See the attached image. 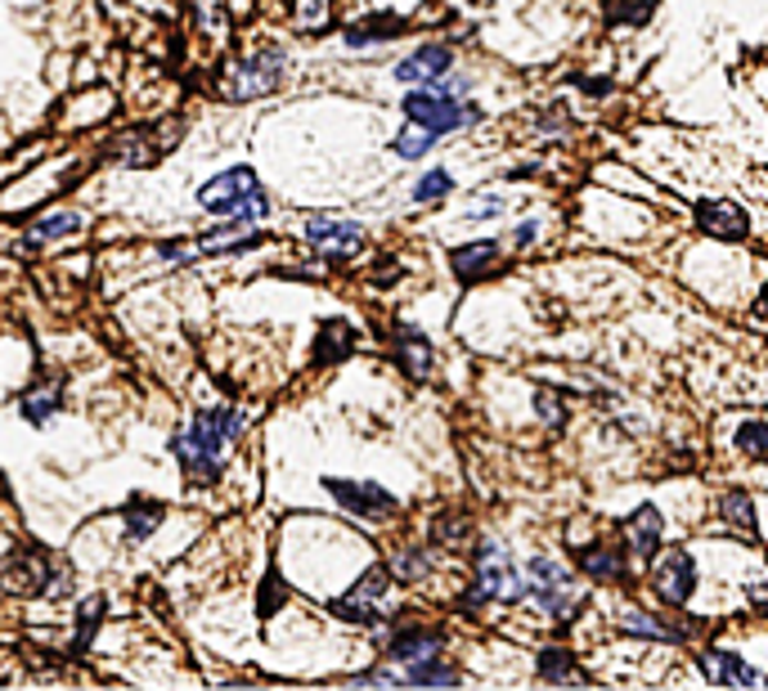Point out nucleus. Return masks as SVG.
Instances as JSON below:
<instances>
[{"mask_svg": "<svg viewBox=\"0 0 768 691\" xmlns=\"http://www.w3.org/2000/svg\"><path fill=\"white\" fill-rule=\"evenodd\" d=\"M387 589H391V570H387V565H369L360 580L351 584V593L338 598L328 611H333L338 620H347V624H378V620H382V615H378V602L387 598Z\"/></svg>", "mask_w": 768, "mask_h": 691, "instance_id": "obj_6", "label": "nucleus"}, {"mask_svg": "<svg viewBox=\"0 0 768 691\" xmlns=\"http://www.w3.org/2000/svg\"><path fill=\"white\" fill-rule=\"evenodd\" d=\"M405 118L418 122V127H427L431 136H450V131H463V127L481 122V112L472 103L455 99V94H441L436 86H422V90H413L405 99Z\"/></svg>", "mask_w": 768, "mask_h": 691, "instance_id": "obj_3", "label": "nucleus"}, {"mask_svg": "<svg viewBox=\"0 0 768 691\" xmlns=\"http://www.w3.org/2000/svg\"><path fill=\"white\" fill-rule=\"evenodd\" d=\"M122 517H127V543H144V539H149V534L162 525V517H167V512H162L153 499H144V503H140V499H131V503L122 508Z\"/></svg>", "mask_w": 768, "mask_h": 691, "instance_id": "obj_21", "label": "nucleus"}, {"mask_svg": "<svg viewBox=\"0 0 768 691\" xmlns=\"http://www.w3.org/2000/svg\"><path fill=\"white\" fill-rule=\"evenodd\" d=\"M351 345H356V328L333 319V323H323L319 337H315V364H338L351 355Z\"/></svg>", "mask_w": 768, "mask_h": 691, "instance_id": "obj_19", "label": "nucleus"}, {"mask_svg": "<svg viewBox=\"0 0 768 691\" xmlns=\"http://www.w3.org/2000/svg\"><path fill=\"white\" fill-rule=\"evenodd\" d=\"M400 28H405V23H400V19H391V14H382V19H365V23L347 28V46H351V50H360V46H373V41H391Z\"/></svg>", "mask_w": 768, "mask_h": 691, "instance_id": "obj_24", "label": "nucleus"}, {"mask_svg": "<svg viewBox=\"0 0 768 691\" xmlns=\"http://www.w3.org/2000/svg\"><path fill=\"white\" fill-rule=\"evenodd\" d=\"M526 593L548 611V615H567L576 607V584H571V574L553 561V557H535L526 565Z\"/></svg>", "mask_w": 768, "mask_h": 691, "instance_id": "obj_7", "label": "nucleus"}, {"mask_svg": "<svg viewBox=\"0 0 768 691\" xmlns=\"http://www.w3.org/2000/svg\"><path fill=\"white\" fill-rule=\"evenodd\" d=\"M539 413H543L548 422H558V427H562V418H567V409L553 404V395H548V391H539Z\"/></svg>", "mask_w": 768, "mask_h": 691, "instance_id": "obj_35", "label": "nucleus"}, {"mask_svg": "<svg viewBox=\"0 0 768 691\" xmlns=\"http://www.w3.org/2000/svg\"><path fill=\"white\" fill-rule=\"evenodd\" d=\"M356 687H400V673H391V669H369V673L356 678Z\"/></svg>", "mask_w": 768, "mask_h": 691, "instance_id": "obj_33", "label": "nucleus"}, {"mask_svg": "<svg viewBox=\"0 0 768 691\" xmlns=\"http://www.w3.org/2000/svg\"><path fill=\"white\" fill-rule=\"evenodd\" d=\"M19 413H23V422H32V427H46L54 413H63V391L59 387H41V391H28L23 400H19Z\"/></svg>", "mask_w": 768, "mask_h": 691, "instance_id": "obj_22", "label": "nucleus"}, {"mask_svg": "<svg viewBox=\"0 0 768 691\" xmlns=\"http://www.w3.org/2000/svg\"><path fill=\"white\" fill-rule=\"evenodd\" d=\"M396 364L409 373V378H431V364H436V355H431V341L418 332V328H409V323H396Z\"/></svg>", "mask_w": 768, "mask_h": 691, "instance_id": "obj_12", "label": "nucleus"}, {"mask_svg": "<svg viewBox=\"0 0 768 691\" xmlns=\"http://www.w3.org/2000/svg\"><path fill=\"white\" fill-rule=\"evenodd\" d=\"M450 63H455L450 46H422V50H413L409 59L396 63V81H405V86H427V81H436V77H446Z\"/></svg>", "mask_w": 768, "mask_h": 691, "instance_id": "obj_11", "label": "nucleus"}, {"mask_svg": "<svg viewBox=\"0 0 768 691\" xmlns=\"http://www.w3.org/2000/svg\"><path fill=\"white\" fill-rule=\"evenodd\" d=\"M198 202H202V211H211V216H235L248 229L261 224L266 211H270V198H266V189H261V180H257L252 167H230L221 176H211L198 189Z\"/></svg>", "mask_w": 768, "mask_h": 691, "instance_id": "obj_2", "label": "nucleus"}, {"mask_svg": "<svg viewBox=\"0 0 768 691\" xmlns=\"http://www.w3.org/2000/svg\"><path fill=\"white\" fill-rule=\"evenodd\" d=\"M724 521L732 525V530H741L746 539H755L759 530H755V512H750V499L737 490V494H724Z\"/></svg>", "mask_w": 768, "mask_h": 691, "instance_id": "obj_26", "label": "nucleus"}, {"mask_svg": "<svg viewBox=\"0 0 768 691\" xmlns=\"http://www.w3.org/2000/svg\"><path fill=\"white\" fill-rule=\"evenodd\" d=\"M697 224L706 229V234H715V239H746V229H750V220H746V211L737 202H701L697 207Z\"/></svg>", "mask_w": 768, "mask_h": 691, "instance_id": "obj_13", "label": "nucleus"}, {"mask_svg": "<svg viewBox=\"0 0 768 691\" xmlns=\"http://www.w3.org/2000/svg\"><path fill=\"white\" fill-rule=\"evenodd\" d=\"M526 593V584L517 580V570H512V557L503 543L486 539L477 548V589H472V607L477 602H517Z\"/></svg>", "mask_w": 768, "mask_h": 691, "instance_id": "obj_4", "label": "nucleus"}, {"mask_svg": "<svg viewBox=\"0 0 768 691\" xmlns=\"http://www.w3.org/2000/svg\"><path fill=\"white\" fill-rule=\"evenodd\" d=\"M625 539H629L634 557H656V548H661V539H666V517L656 508H638L625 525Z\"/></svg>", "mask_w": 768, "mask_h": 691, "instance_id": "obj_16", "label": "nucleus"}, {"mask_svg": "<svg viewBox=\"0 0 768 691\" xmlns=\"http://www.w3.org/2000/svg\"><path fill=\"white\" fill-rule=\"evenodd\" d=\"M54 574L59 570H50V561L41 557V552H23L10 570H6V580H10V589H19V593H54Z\"/></svg>", "mask_w": 768, "mask_h": 691, "instance_id": "obj_15", "label": "nucleus"}, {"mask_svg": "<svg viewBox=\"0 0 768 691\" xmlns=\"http://www.w3.org/2000/svg\"><path fill=\"white\" fill-rule=\"evenodd\" d=\"M539 673L553 678V682H580V669L571 664L567 651H543V655H539Z\"/></svg>", "mask_w": 768, "mask_h": 691, "instance_id": "obj_27", "label": "nucleus"}, {"mask_svg": "<svg viewBox=\"0 0 768 691\" xmlns=\"http://www.w3.org/2000/svg\"><path fill=\"white\" fill-rule=\"evenodd\" d=\"M431 144H436V136H431L427 127H418V122H409V127H405V131H400V136L391 140V149H396V153H400L405 162H413V158H422V153H427Z\"/></svg>", "mask_w": 768, "mask_h": 691, "instance_id": "obj_25", "label": "nucleus"}, {"mask_svg": "<svg viewBox=\"0 0 768 691\" xmlns=\"http://www.w3.org/2000/svg\"><path fill=\"white\" fill-rule=\"evenodd\" d=\"M283 68H288V54H283V50H257V54L239 59V63L221 77V94L235 99V103L257 99V94H270V90L279 86Z\"/></svg>", "mask_w": 768, "mask_h": 691, "instance_id": "obj_5", "label": "nucleus"}, {"mask_svg": "<svg viewBox=\"0 0 768 691\" xmlns=\"http://www.w3.org/2000/svg\"><path fill=\"white\" fill-rule=\"evenodd\" d=\"M422 570H427V552H405L400 557V574H405V580H418Z\"/></svg>", "mask_w": 768, "mask_h": 691, "instance_id": "obj_34", "label": "nucleus"}, {"mask_svg": "<svg viewBox=\"0 0 768 691\" xmlns=\"http://www.w3.org/2000/svg\"><path fill=\"white\" fill-rule=\"evenodd\" d=\"M405 682H413V687H455L459 673H455L450 664H441L436 655H427V660H418V664H405Z\"/></svg>", "mask_w": 768, "mask_h": 691, "instance_id": "obj_23", "label": "nucleus"}, {"mask_svg": "<svg viewBox=\"0 0 768 691\" xmlns=\"http://www.w3.org/2000/svg\"><path fill=\"white\" fill-rule=\"evenodd\" d=\"M328 494L356 517H391L396 512V494H387L373 481H328Z\"/></svg>", "mask_w": 768, "mask_h": 691, "instance_id": "obj_10", "label": "nucleus"}, {"mask_svg": "<svg viewBox=\"0 0 768 691\" xmlns=\"http://www.w3.org/2000/svg\"><path fill=\"white\" fill-rule=\"evenodd\" d=\"M455 189L450 171H427L418 184H413V202H436V198H446Z\"/></svg>", "mask_w": 768, "mask_h": 691, "instance_id": "obj_29", "label": "nucleus"}, {"mask_svg": "<svg viewBox=\"0 0 768 691\" xmlns=\"http://www.w3.org/2000/svg\"><path fill=\"white\" fill-rule=\"evenodd\" d=\"M81 229V211H72V207H59V211H50V216H41L32 229H28V239H23V252H32V248H46V243H54V239H68V234H77Z\"/></svg>", "mask_w": 768, "mask_h": 691, "instance_id": "obj_18", "label": "nucleus"}, {"mask_svg": "<svg viewBox=\"0 0 768 691\" xmlns=\"http://www.w3.org/2000/svg\"><path fill=\"white\" fill-rule=\"evenodd\" d=\"M737 444L750 453V458H768V422H746L737 431Z\"/></svg>", "mask_w": 768, "mask_h": 691, "instance_id": "obj_30", "label": "nucleus"}, {"mask_svg": "<svg viewBox=\"0 0 768 691\" xmlns=\"http://www.w3.org/2000/svg\"><path fill=\"white\" fill-rule=\"evenodd\" d=\"M243 427H248V413H235L226 404L198 409L189 418V427H180L171 435V453H176L180 472H189L193 481H216V468H221L226 444H235L243 435Z\"/></svg>", "mask_w": 768, "mask_h": 691, "instance_id": "obj_1", "label": "nucleus"}, {"mask_svg": "<svg viewBox=\"0 0 768 691\" xmlns=\"http://www.w3.org/2000/svg\"><path fill=\"white\" fill-rule=\"evenodd\" d=\"M495 261H499V243H468V248H455V252H450V266H455V274H459L463 283L481 279Z\"/></svg>", "mask_w": 768, "mask_h": 691, "instance_id": "obj_20", "label": "nucleus"}, {"mask_svg": "<svg viewBox=\"0 0 768 691\" xmlns=\"http://www.w3.org/2000/svg\"><path fill=\"white\" fill-rule=\"evenodd\" d=\"M706 678L719 687H764V673L750 669L737 651H706Z\"/></svg>", "mask_w": 768, "mask_h": 691, "instance_id": "obj_14", "label": "nucleus"}, {"mask_svg": "<svg viewBox=\"0 0 768 691\" xmlns=\"http://www.w3.org/2000/svg\"><path fill=\"white\" fill-rule=\"evenodd\" d=\"M620 624H625V629H634V633H651V638H675V629H666V624H651V620H647L638 607H629V611L620 615Z\"/></svg>", "mask_w": 768, "mask_h": 691, "instance_id": "obj_32", "label": "nucleus"}, {"mask_svg": "<svg viewBox=\"0 0 768 691\" xmlns=\"http://www.w3.org/2000/svg\"><path fill=\"white\" fill-rule=\"evenodd\" d=\"M620 552H611V548H594V552H585V570L594 574V580H616L620 574Z\"/></svg>", "mask_w": 768, "mask_h": 691, "instance_id": "obj_28", "label": "nucleus"}, {"mask_svg": "<svg viewBox=\"0 0 768 691\" xmlns=\"http://www.w3.org/2000/svg\"><path fill=\"white\" fill-rule=\"evenodd\" d=\"M759 314H768V288H764V297H759Z\"/></svg>", "mask_w": 768, "mask_h": 691, "instance_id": "obj_36", "label": "nucleus"}, {"mask_svg": "<svg viewBox=\"0 0 768 691\" xmlns=\"http://www.w3.org/2000/svg\"><path fill=\"white\" fill-rule=\"evenodd\" d=\"M446 647V638L436 633V629H400L396 638H391V647H387V655L396 660V664H418V660H427V655H436Z\"/></svg>", "mask_w": 768, "mask_h": 691, "instance_id": "obj_17", "label": "nucleus"}, {"mask_svg": "<svg viewBox=\"0 0 768 691\" xmlns=\"http://www.w3.org/2000/svg\"><path fill=\"white\" fill-rule=\"evenodd\" d=\"M656 593L666 598V607H684L688 598H692V589H697V565H692V557L688 552H666L661 561H656Z\"/></svg>", "mask_w": 768, "mask_h": 691, "instance_id": "obj_9", "label": "nucleus"}, {"mask_svg": "<svg viewBox=\"0 0 768 691\" xmlns=\"http://www.w3.org/2000/svg\"><path fill=\"white\" fill-rule=\"evenodd\" d=\"M103 607H108L103 598H90V602L81 607V633H77V642H72L77 651H86V647H90V633L99 629V615H103Z\"/></svg>", "mask_w": 768, "mask_h": 691, "instance_id": "obj_31", "label": "nucleus"}, {"mask_svg": "<svg viewBox=\"0 0 768 691\" xmlns=\"http://www.w3.org/2000/svg\"><path fill=\"white\" fill-rule=\"evenodd\" d=\"M306 239L315 252L333 257V261H351L365 248V229L356 220H338V216H310L306 220Z\"/></svg>", "mask_w": 768, "mask_h": 691, "instance_id": "obj_8", "label": "nucleus"}]
</instances>
